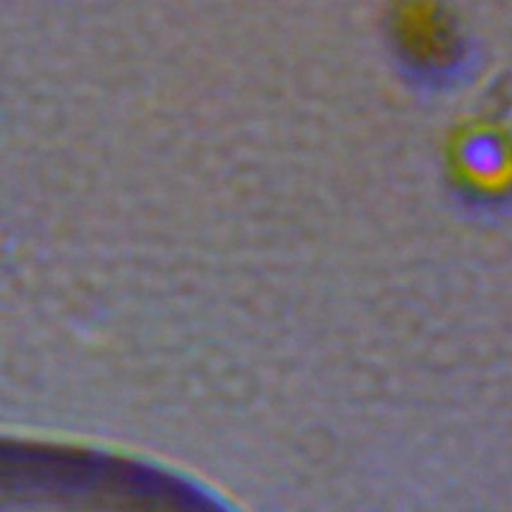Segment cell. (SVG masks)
<instances>
[{
    "mask_svg": "<svg viewBox=\"0 0 512 512\" xmlns=\"http://www.w3.org/2000/svg\"><path fill=\"white\" fill-rule=\"evenodd\" d=\"M461 160L473 175L490 178L505 166V152L493 137L476 136L464 143Z\"/></svg>",
    "mask_w": 512,
    "mask_h": 512,
    "instance_id": "6da1fadb",
    "label": "cell"
}]
</instances>
